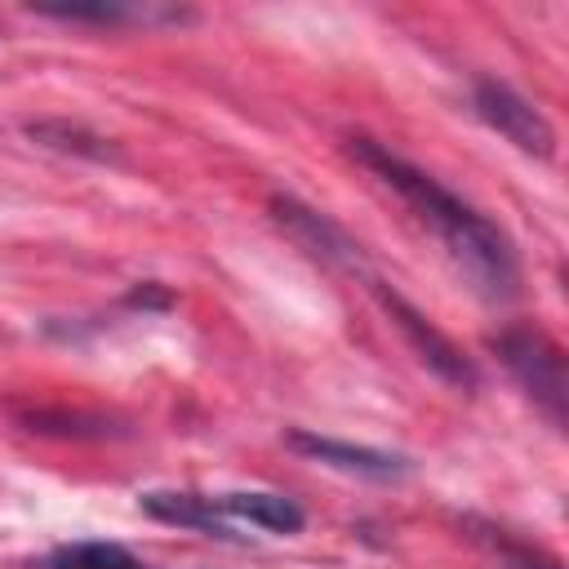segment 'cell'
<instances>
[{"label":"cell","instance_id":"1","mask_svg":"<svg viewBox=\"0 0 569 569\" xmlns=\"http://www.w3.org/2000/svg\"><path fill=\"white\" fill-rule=\"evenodd\" d=\"M351 160H360L378 182H387L449 249V258L462 267V276L489 298V302H511L520 289V258L511 236L485 218L476 204H467L462 196H453L440 178H431L427 169L409 164L405 156H396L391 147L373 142V138H351Z\"/></svg>","mask_w":569,"mask_h":569},{"label":"cell","instance_id":"2","mask_svg":"<svg viewBox=\"0 0 569 569\" xmlns=\"http://www.w3.org/2000/svg\"><path fill=\"white\" fill-rule=\"evenodd\" d=\"M507 373L525 387V396L547 413V422L560 431L565 427V400H569V378H565V351L533 325H507L489 338Z\"/></svg>","mask_w":569,"mask_h":569},{"label":"cell","instance_id":"3","mask_svg":"<svg viewBox=\"0 0 569 569\" xmlns=\"http://www.w3.org/2000/svg\"><path fill=\"white\" fill-rule=\"evenodd\" d=\"M471 107H476V116H480L493 133H502V138H507L511 147H520L525 156L551 160L556 133H551L547 116H542L529 98H520L511 84H502V80H476Z\"/></svg>","mask_w":569,"mask_h":569},{"label":"cell","instance_id":"4","mask_svg":"<svg viewBox=\"0 0 569 569\" xmlns=\"http://www.w3.org/2000/svg\"><path fill=\"white\" fill-rule=\"evenodd\" d=\"M271 218L311 253V258H320L325 267H338V271H347V276H373L369 271V262H365V249H360V240H351L329 213H320V209H311V204H302L298 196H271Z\"/></svg>","mask_w":569,"mask_h":569},{"label":"cell","instance_id":"5","mask_svg":"<svg viewBox=\"0 0 569 569\" xmlns=\"http://www.w3.org/2000/svg\"><path fill=\"white\" fill-rule=\"evenodd\" d=\"M369 289L378 293V302H382V311L400 325V333L409 338V347L418 351V360L431 369V373H440L445 382H453V387H476V365L413 307V302H405L396 289H387V280H378V276H369Z\"/></svg>","mask_w":569,"mask_h":569},{"label":"cell","instance_id":"6","mask_svg":"<svg viewBox=\"0 0 569 569\" xmlns=\"http://www.w3.org/2000/svg\"><path fill=\"white\" fill-rule=\"evenodd\" d=\"M289 449L325 462V467H338L347 476H365V480H400L409 476V458L400 453H387V449H373V445H347V440H329V436H311V431H289Z\"/></svg>","mask_w":569,"mask_h":569},{"label":"cell","instance_id":"7","mask_svg":"<svg viewBox=\"0 0 569 569\" xmlns=\"http://www.w3.org/2000/svg\"><path fill=\"white\" fill-rule=\"evenodd\" d=\"M147 516L164 520V525H182V529H200L209 538H222V542H244V533L231 529V520L213 507V498L204 493H173V489H151L138 498Z\"/></svg>","mask_w":569,"mask_h":569},{"label":"cell","instance_id":"8","mask_svg":"<svg viewBox=\"0 0 569 569\" xmlns=\"http://www.w3.org/2000/svg\"><path fill=\"white\" fill-rule=\"evenodd\" d=\"M213 507L227 520H249V525H258L267 533H298L302 520H307L293 498H284V493H258V489L253 493H218Z\"/></svg>","mask_w":569,"mask_h":569},{"label":"cell","instance_id":"9","mask_svg":"<svg viewBox=\"0 0 569 569\" xmlns=\"http://www.w3.org/2000/svg\"><path fill=\"white\" fill-rule=\"evenodd\" d=\"M44 569H142V560L133 551H124L120 542H67L53 547Z\"/></svg>","mask_w":569,"mask_h":569},{"label":"cell","instance_id":"10","mask_svg":"<svg viewBox=\"0 0 569 569\" xmlns=\"http://www.w3.org/2000/svg\"><path fill=\"white\" fill-rule=\"evenodd\" d=\"M27 138L44 142V147H58V151H80V156H93V160H107L111 147L107 138L98 133H84V129H71L62 120H40V124H27Z\"/></svg>","mask_w":569,"mask_h":569},{"label":"cell","instance_id":"11","mask_svg":"<svg viewBox=\"0 0 569 569\" xmlns=\"http://www.w3.org/2000/svg\"><path fill=\"white\" fill-rule=\"evenodd\" d=\"M129 302L133 307H169V293H156V284H142L129 293Z\"/></svg>","mask_w":569,"mask_h":569},{"label":"cell","instance_id":"12","mask_svg":"<svg viewBox=\"0 0 569 569\" xmlns=\"http://www.w3.org/2000/svg\"><path fill=\"white\" fill-rule=\"evenodd\" d=\"M507 569H560L556 560H542V556H525V560H511Z\"/></svg>","mask_w":569,"mask_h":569}]
</instances>
